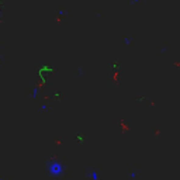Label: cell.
Listing matches in <instances>:
<instances>
[{
  "label": "cell",
  "mask_w": 180,
  "mask_h": 180,
  "mask_svg": "<svg viewBox=\"0 0 180 180\" xmlns=\"http://www.w3.org/2000/svg\"><path fill=\"white\" fill-rule=\"evenodd\" d=\"M48 172H49L51 176L56 177V176H61V175L63 173V168H62V165H61L59 162L51 161L49 163H48Z\"/></svg>",
  "instance_id": "cell-1"
},
{
  "label": "cell",
  "mask_w": 180,
  "mask_h": 180,
  "mask_svg": "<svg viewBox=\"0 0 180 180\" xmlns=\"http://www.w3.org/2000/svg\"><path fill=\"white\" fill-rule=\"evenodd\" d=\"M90 176H92L93 180H99V176H97V173H96L94 170H92V172H90Z\"/></svg>",
  "instance_id": "cell-2"
}]
</instances>
